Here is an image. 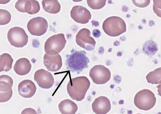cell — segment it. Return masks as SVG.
Wrapping results in <instances>:
<instances>
[{"label": "cell", "mask_w": 161, "mask_h": 114, "mask_svg": "<svg viewBox=\"0 0 161 114\" xmlns=\"http://www.w3.org/2000/svg\"><path fill=\"white\" fill-rule=\"evenodd\" d=\"M90 85L89 80L85 76L72 78L67 85V92L73 99L81 101L85 98Z\"/></svg>", "instance_id": "cell-1"}, {"label": "cell", "mask_w": 161, "mask_h": 114, "mask_svg": "<svg viewBox=\"0 0 161 114\" xmlns=\"http://www.w3.org/2000/svg\"><path fill=\"white\" fill-rule=\"evenodd\" d=\"M66 65L67 68L72 72H79L88 67L90 62L84 51H78L73 49L71 53L67 55Z\"/></svg>", "instance_id": "cell-2"}, {"label": "cell", "mask_w": 161, "mask_h": 114, "mask_svg": "<svg viewBox=\"0 0 161 114\" xmlns=\"http://www.w3.org/2000/svg\"><path fill=\"white\" fill-rule=\"evenodd\" d=\"M102 28L106 33L112 37L119 35L126 31L124 21L120 17L116 16L106 19L103 23Z\"/></svg>", "instance_id": "cell-3"}, {"label": "cell", "mask_w": 161, "mask_h": 114, "mask_svg": "<svg viewBox=\"0 0 161 114\" xmlns=\"http://www.w3.org/2000/svg\"><path fill=\"white\" fill-rule=\"evenodd\" d=\"M156 98L154 93L149 90L144 89L138 92L135 95L134 103L140 109L148 111L155 105Z\"/></svg>", "instance_id": "cell-4"}, {"label": "cell", "mask_w": 161, "mask_h": 114, "mask_svg": "<svg viewBox=\"0 0 161 114\" xmlns=\"http://www.w3.org/2000/svg\"><path fill=\"white\" fill-rule=\"evenodd\" d=\"M7 38L11 45L16 47L22 48L27 44L28 37L23 28L16 26L9 30Z\"/></svg>", "instance_id": "cell-5"}, {"label": "cell", "mask_w": 161, "mask_h": 114, "mask_svg": "<svg viewBox=\"0 0 161 114\" xmlns=\"http://www.w3.org/2000/svg\"><path fill=\"white\" fill-rule=\"evenodd\" d=\"M89 76L93 82L97 84H103L110 79L111 73L110 70L104 66L96 65L90 69Z\"/></svg>", "instance_id": "cell-6"}, {"label": "cell", "mask_w": 161, "mask_h": 114, "mask_svg": "<svg viewBox=\"0 0 161 114\" xmlns=\"http://www.w3.org/2000/svg\"><path fill=\"white\" fill-rule=\"evenodd\" d=\"M27 27L31 34L40 36L43 35L46 32L48 23L44 18L37 17L31 19L28 22Z\"/></svg>", "instance_id": "cell-7"}, {"label": "cell", "mask_w": 161, "mask_h": 114, "mask_svg": "<svg viewBox=\"0 0 161 114\" xmlns=\"http://www.w3.org/2000/svg\"><path fill=\"white\" fill-rule=\"evenodd\" d=\"M90 31L86 28L80 30L76 36V41L77 44L87 50L90 51L94 49L96 42L90 36Z\"/></svg>", "instance_id": "cell-8"}, {"label": "cell", "mask_w": 161, "mask_h": 114, "mask_svg": "<svg viewBox=\"0 0 161 114\" xmlns=\"http://www.w3.org/2000/svg\"><path fill=\"white\" fill-rule=\"evenodd\" d=\"M58 53L53 50L49 51L45 54L43 63L49 71L56 72L59 70L62 66V60Z\"/></svg>", "instance_id": "cell-9"}, {"label": "cell", "mask_w": 161, "mask_h": 114, "mask_svg": "<svg viewBox=\"0 0 161 114\" xmlns=\"http://www.w3.org/2000/svg\"><path fill=\"white\" fill-rule=\"evenodd\" d=\"M66 41L63 33L55 34L49 37L44 44V50L46 52L53 50L59 53L64 48Z\"/></svg>", "instance_id": "cell-10"}, {"label": "cell", "mask_w": 161, "mask_h": 114, "mask_svg": "<svg viewBox=\"0 0 161 114\" xmlns=\"http://www.w3.org/2000/svg\"><path fill=\"white\" fill-rule=\"evenodd\" d=\"M13 84L12 79L10 76L3 75L0 76V102L8 101L13 95L12 88Z\"/></svg>", "instance_id": "cell-11"}, {"label": "cell", "mask_w": 161, "mask_h": 114, "mask_svg": "<svg viewBox=\"0 0 161 114\" xmlns=\"http://www.w3.org/2000/svg\"><path fill=\"white\" fill-rule=\"evenodd\" d=\"M34 79L40 87L46 89L51 88L55 82L52 74L43 69L38 70L35 72Z\"/></svg>", "instance_id": "cell-12"}, {"label": "cell", "mask_w": 161, "mask_h": 114, "mask_svg": "<svg viewBox=\"0 0 161 114\" xmlns=\"http://www.w3.org/2000/svg\"><path fill=\"white\" fill-rule=\"evenodd\" d=\"M70 15L75 21L82 24L88 23L91 17L90 12L82 6H74L70 11Z\"/></svg>", "instance_id": "cell-13"}, {"label": "cell", "mask_w": 161, "mask_h": 114, "mask_svg": "<svg viewBox=\"0 0 161 114\" xmlns=\"http://www.w3.org/2000/svg\"><path fill=\"white\" fill-rule=\"evenodd\" d=\"M93 111L97 114H105L111 109L110 100L104 96H100L96 98L92 105Z\"/></svg>", "instance_id": "cell-14"}, {"label": "cell", "mask_w": 161, "mask_h": 114, "mask_svg": "<svg viewBox=\"0 0 161 114\" xmlns=\"http://www.w3.org/2000/svg\"><path fill=\"white\" fill-rule=\"evenodd\" d=\"M36 88L34 84L30 80H24L18 84V90L20 95L25 98L33 97L36 91Z\"/></svg>", "instance_id": "cell-15"}, {"label": "cell", "mask_w": 161, "mask_h": 114, "mask_svg": "<svg viewBox=\"0 0 161 114\" xmlns=\"http://www.w3.org/2000/svg\"><path fill=\"white\" fill-rule=\"evenodd\" d=\"M32 65L29 60L26 58L18 59L15 63L13 69L18 75L23 76L28 74L30 71Z\"/></svg>", "instance_id": "cell-16"}, {"label": "cell", "mask_w": 161, "mask_h": 114, "mask_svg": "<svg viewBox=\"0 0 161 114\" xmlns=\"http://www.w3.org/2000/svg\"><path fill=\"white\" fill-rule=\"evenodd\" d=\"M60 111L62 114H74L78 109L77 105L69 99L62 101L59 104Z\"/></svg>", "instance_id": "cell-17"}, {"label": "cell", "mask_w": 161, "mask_h": 114, "mask_svg": "<svg viewBox=\"0 0 161 114\" xmlns=\"http://www.w3.org/2000/svg\"><path fill=\"white\" fill-rule=\"evenodd\" d=\"M42 4L43 9L50 13L56 14L60 10V4L57 0H43Z\"/></svg>", "instance_id": "cell-18"}, {"label": "cell", "mask_w": 161, "mask_h": 114, "mask_svg": "<svg viewBox=\"0 0 161 114\" xmlns=\"http://www.w3.org/2000/svg\"><path fill=\"white\" fill-rule=\"evenodd\" d=\"M13 59L9 54L4 53L0 55V72H8L11 68Z\"/></svg>", "instance_id": "cell-19"}, {"label": "cell", "mask_w": 161, "mask_h": 114, "mask_svg": "<svg viewBox=\"0 0 161 114\" xmlns=\"http://www.w3.org/2000/svg\"><path fill=\"white\" fill-rule=\"evenodd\" d=\"M146 79L147 82L152 84L161 83V67L157 68L150 72L147 75Z\"/></svg>", "instance_id": "cell-20"}, {"label": "cell", "mask_w": 161, "mask_h": 114, "mask_svg": "<svg viewBox=\"0 0 161 114\" xmlns=\"http://www.w3.org/2000/svg\"><path fill=\"white\" fill-rule=\"evenodd\" d=\"M142 49L144 53L149 56L154 55L158 50L157 45L152 40L146 41L143 45Z\"/></svg>", "instance_id": "cell-21"}, {"label": "cell", "mask_w": 161, "mask_h": 114, "mask_svg": "<svg viewBox=\"0 0 161 114\" xmlns=\"http://www.w3.org/2000/svg\"><path fill=\"white\" fill-rule=\"evenodd\" d=\"M25 12L33 15L37 13L40 10V6L38 2L36 0H28L25 6Z\"/></svg>", "instance_id": "cell-22"}, {"label": "cell", "mask_w": 161, "mask_h": 114, "mask_svg": "<svg viewBox=\"0 0 161 114\" xmlns=\"http://www.w3.org/2000/svg\"><path fill=\"white\" fill-rule=\"evenodd\" d=\"M11 19V15L7 10H0V25H4L8 24Z\"/></svg>", "instance_id": "cell-23"}, {"label": "cell", "mask_w": 161, "mask_h": 114, "mask_svg": "<svg viewBox=\"0 0 161 114\" xmlns=\"http://www.w3.org/2000/svg\"><path fill=\"white\" fill-rule=\"evenodd\" d=\"M106 0H87V4L91 8L97 10L103 7L106 4Z\"/></svg>", "instance_id": "cell-24"}, {"label": "cell", "mask_w": 161, "mask_h": 114, "mask_svg": "<svg viewBox=\"0 0 161 114\" xmlns=\"http://www.w3.org/2000/svg\"><path fill=\"white\" fill-rule=\"evenodd\" d=\"M27 0H19L16 2L15 7L19 12L22 13H25V6Z\"/></svg>", "instance_id": "cell-25"}, {"label": "cell", "mask_w": 161, "mask_h": 114, "mask_svg": "<svg viewBox=\"0 0 161 114\" xmlns=\"http://www.w3.org/2000/svg\"><path fill=\"white\" fill-rule=\"evenodd\" d=\"M153 10L157 16L161 17V0H153Z\"/></svg>", "instance_id": "cell-26"}, {"label": "cell", "mask_w": 161, "mask_h": 114, "mask_svg": "<svg viewBox=\"0 0 161 114\" xmlns=\"http://www.w3.org/2000/svg\"><path fill=\"white\" fill-rule=\"evenodd\" d=\"M133 4L136 6L144 8L148 6L150 2V0H132Z\"/></svg>", "instance_id": "cell-27"}, {"label": "cell", "mask_w": 161, "mask_h": 114, "mask_svg": "<svg viewBox=\"0 0 161 114\" xmlns=\"http://www.w3.org/2000/svg\"><path fill=\"white\" fill-rule=\"evenodd\" d=\"M21 114H37L36 111L31 108H27L24 109L22 112Z\"/></svg>", "instance_id": "cell-28"}]
</instances>
